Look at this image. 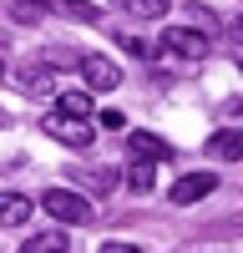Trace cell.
<instances>
[{"label":"cell","mask_w":243,"mask_h":253,"mask_svg":"<svg viewBox=\"0 0 243 253\" xmlns=\"http://www.w3.org/2000/svg\"><path fill=\"white\" fill-rule=\"evenodd\" d=\"M40 208H46V213H51L56 223H66V228H86V223L96 218L91 198L71 193V187H46V193H40Z\"/></svg>","instance_id":"cell-1"},{"label":"cell","mask_w":243,"mask_h":253,"mask_svg":"<svg viewBox=\"0 0 243 253\" xmlns=\"http://www.w3.org/2000/svg\"><path fill=\"white\" fill-rule=\"evenodd\" d=\"M46 137H56L61 147H91V122L86 117H66V112H46L40 117Z\"/></svg>","instance_id":"cell-2"},{"label":"cell","mask_w":243,"mask_h":253,"mask_svg":"<svg viewBox=\"0 0 243 253\" xmlns=\"http://www.w3.org/2000/svg\"><path fill=\"white\" fill-rule=\"evenodd\" d=\"M157 51H167V56H208V36L202 31H188V26H162V41H157Z\"/></svg>","instance_id":"cell-3"},{"label":"cell","mask_w":243,"mask_h":253,"mask_svg":"<svg viewBox=\"0 0 243 253\" xmlns=\"http://www.w3.org/2000/svg\"><path fill=\"white\" fill-rule=\"evenodd\" d=\"M81 76H86V91H117L122 86V66L112 56H81Z\"/></svg>","instance_id":"cell-4"},{"label":"cell","mask_w":243,"mask_h":253,"mask_svg":"<svg viewBox=\"0 0 243 253\" xmlns=\"http://www.w3.org/2000/svg\"><path fill=\"white\" fill-rule=\"evenodd\" d=\"M213 187H218L213 172H188V177H177V182H172V193H167V198H172L177 208H188V203H202Z\"/></svg>","instance_id":"cell-5"},{"label":"cell","mask_w":243,"mask_h":253,"mask_svg":"<svg viewBox=\"0 0 243 253\" xmlns=\"http://www.w3.org/2000/svg\"><path fill=\"white\" fill-rule=\"evenodd\" d=\"M127 147H132V157H137V162H162V157H172V147L162 142L157 132H132Z\"/></svg>","instance_id":"cell-6"},{"label":"cell","mask_w":243,"mask_h":253,"mask_svg":"<svg viewBox=\"0 0 243 253\" xmlns=\"http://www.w3.org/2000/svg\"><path fill=\"white\" fill-rule=\"evenodd\" d=\"M31 213H36V203L26 193H0V228H20Z\"/></svg>","instance_id":"cell-7"},{"label":"cell","mask_w":243,"mask_h":253,"mask_svg":"<svg viewBox=\"0 0 243 253\" xmlns=\"http://www.w3.org/2000/svg\"><path fill=\"white\" fill-rule=\"evenodd\" d=\"M208 157L238 162V157H243V132H213V137H208Z\"/></svg>","instance_id":"cell-8"},{"label":"cell","mask_w":243,"mask_h":253,"mask_svg":"<svg viewBox=\"0 0 243 253\" xmlns=\"http://www.w3.org/2000/svg\"><path fill=\"white\" fill-rule=\"evenodd\" d=\"M46 10L66 15V20H81V26H96V20H101V10L86 5V0H46Z\"/></svg>","instance_id":"cell-9"},{"label":"cell","mask_w":243,"mask_h":253,"mask_svg":"<svg viewBox=\"0 0 243 253\" xmlns=\"http://www.w3.org/2000/svg\"><path fill=\"white\" fill-rule=\"evenodd\" d=\"M20 253H66V233H61V228H46V233L20 243Z\"/></svg>","instance_id":"cell-10"},{"label":"cell","mask_w":243,"mask_h":253,"mask_svg":"<svg viewBox=\"0 0 243 253\" xmlns=\"http://www.w3.org/2000/svg\"><path fill=\"white\" fill-rule=\"evenodd\" d=\"M56 112H66V117H91V91H86V86L61 91V96H56Z\"/></svg>","instance_id":"cell-11"},{"label":"cell","mask_w":243,"mask_h":253,"mask_svg":"<svg viewBox=\"0 0 243 253\" xmlns=\"http://www.w3.org/2000/svg\"><path fill=\"white\" fill-rule=\"evenodd\" d=\"M117 5L127 10V15H137V20H162L172 0H117Z\"/></svg>","instance_id":"cell-12"},{"label":"cell","mask_w":243,"mask_h":253,"mask_svg":"<svg viewBox=\"0 0 243 253\" xmlns=\"http://www.w3.org/2000/svg\"><path fill=\"white\" fill-rule=\"evenodd\" d=\"M152 167H157V162H132V167H127V187H132V193H152V182H157Z\"/></svg>","instance_id":"cell-13"},{"label":"cell","mask_w":243,"mask_h":253,"mask_svg":"<svg viewBox=\"0 0 243 253\" xmlns=\"http://www.w3.org/2000/svg\"><path fill=\"white\" fill-rule=\"evenodd\" d=\"M20 86H26L31 96H51V71H46V66H31V71H20Z\"/></svg>","instance_id":"cell-14"},{"label":"cell","mask_w":243,"mask_h":253,"mask_svg":"<svg viewBox=\"0 0 243 253\" xmlns=\"http://www.w3.org/2000/svg\"><path fill=\"white\" fill-rule=\"evenodd\" d=\"M10 15H15V20H40V15H46V0H15Z\"/></svg>","instance_id":"cell-15"},{"label":"cell","mask_w":243,"mask_h":253,"mask_svg":"<svg viewBox=\"0 0 243 253\" xmlns=\"http://www.w3.org/2000/svg\"><path fill=\"white\" fill-rule=\"evenodd\" d=\"M96 122L107 126V132H122V126H127V117H122V112H96Z\"/></svg>","instance_id":"cell-16"},{"label":"cell","mask_w":243,"mask_h":253,"mask_svg":"<svg viewBox=\"0 0 243 253\" xmlns=\"http://www.w3.org/2000/svg\"><path fill=\"white\" fill-rule=\"evenodd\" d=\"M101 253H142L137 243H101Z\"/></svg>","instance_id":"cell-17"},{"label":"cell","mask_w":243,"mask_h":253,"mask_svg":"<svg viewBox=\"0 0 243 253\" xmlns=\"http://www.w3.org/2000/svg\"><path fill=\"white\" fill-rule=\"evenodd\" d=\"M0 76H5V61H0Z\"/></svg>","instance_id":"cell-18"},{"label":"cell","mask_w":243,"mask_h":253,"mask_svg":"<svg viewBox=\"0 0 243 253\" xmlns=\"http://www.w3.org/2000/svg\"><path fill=\"white\" fill-rule=\"evenodd\" d=\"M0 126H5V112H0Z\"/></svg>","instance_id":"cell-19"}]
</instances>
